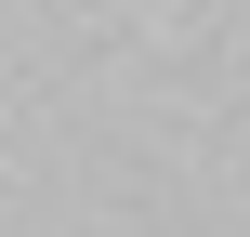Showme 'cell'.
<instances>
[]
</instances>
